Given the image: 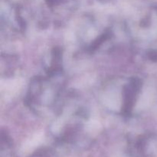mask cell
Returning <instances> with one entry per match:
<instances>
[{
	"mask_svg": "<svg viewBox=\"0 0 157 157\" xmlns=\"http://www.w3.org/2000/svg\"><path fill=\"white\" fill-rule=\"evenodd\" d=\"M60 2H61V0H46V2H47V4L50 6H55V5L58 4Z\"/></svg>",
	"mask_w": 157,
	"mask_h": 157,
	"instance_id": "obj_1",
	"label": "cell"
}]
</instances>
